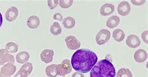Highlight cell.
<instances>
[{
	"instance_id": "8fae6325",
	"label": "cell",
	"mask_w": 148,
	"mask_h": 77,
	"mask_svg": "<svg viewBox=\"0 0 148 77\" xmlns=\"http://www.w3.org/2000/svg\"><path fill=\"white\" fill-rule=\"evenodd\" d=\"M126 43L129 47L136 48L141 45V41L138 36L134 34H131L127 37Z\"/></svg>"
},
{
	"instance_id": "6da1fadb",
	"label": "cell",
	"mask_w": 148,
	"mask_h": 77,
	"mask_svg": "<svg viewBox=\"0 0 148 77\" xmlns=\"http://www.w3.org/2000/svg\"><path fill=\"white\" fill-rule=\"evenodd\" d=\"M98 62L96 53L90 49H81L73 53L71 64L72 67L77 72L86 74L91 71Z\"/></svg>"
},
{
	"instance_id": "7c38bea8",
	"label": "cell",
	"mask_w": 148,
	"mask_h": 77,
	"mask_svg": "<svg viewBox=\"0 0 148 77\" xmlns=\"http://www.w3.org/2000/svg\"><path fill=\"white\" fill-rule=\"evenodd\" d=\"M115 7L111 3H105L100 8V14L103 16H107L114 13Z\"/></svg>"
},
{
	"instance_id": "2e32d148",
	"label": "cell",
	"mask_w": 148,
	"mask_h": 77,
	"mask_svg": "<svg viewBox=\"0 0 148 77\" xmlns=\"http://www.w3.org/2000/svg\"><path fill=\"white\" fill-rule=\"evenodd\" d=\"M120 22V19L118 16H112L110 18H109L106 21V26L109 28L113 29L116 27L118 26Z\"/></svg>"
},
{
	"instance_id": "e0dca14e",
	"label": "cell",
	"mask_w": 148,
	"mask_h": 77,
	"mask_svg": "<svg viewBox=\"0 0 148 77\" xmlns=\"http://www.w3.org/2000/svg\"><path fill=\"white\" fill-rule=\"evenodd\" d=\"M63 27L66 29H72L76 25V20L75 18L71 16H68L62 21Z\"/></svg>"
},
{
	"instance_id": "30bf717a",
	"label": "cell",
	"mask_w": 148,
	"mask_h": 77,
	"mask_svg": "<svg viewBox=\"0 0 148 77\" xmlns=\"http://www.w3.org/2000/svg\"><path fill=\"white\" fill-rule=\"evenodd\" d=\"M54 51L51 49H45L42 51L40 54L41 60L45 63H49L51 62L53 60Z\"/></svg>"
},
{
	"instance_id": "7402d4cb",
	"label": "cell",
	"mask_w": 148,
	"mask_h": 77,
	"mask_svg": "<svg viewBox=\"0 0 148 77\" xmlns=\"http://www.w3.org/2000/svg\"><path fill=\"white\" fill-rule=\"evenodd\" d=\"M5 50L7 52L10 53H16L18 50V46L15 42H10L6 44L5 46Z\"/></svg>"
},
{
	"instance_id": "3957f363",
	"label": "cell",
	"mask_w": 148,
	"mask_h": 77,
	"mask_svg": "<svg viewBox=\"0 0 148 77\" xmlns=\"http://www.w3.org/2000/svg\"><path fill=\"white\" fill-rule=\"evenodd\" d=\"M58 75L61 76H65L72 71V66L69 60L64 59L60 64L56 65Z\"/></svg>"
},
{
	"instance_id": "cb8c5ba5",
	"label": "cell",
	"mask_w": 148,
	"mask_h": 77,
	"mask_svg": "<svg viewBox=\"0 0 148 77\" xmlns=\"http://www.w3.org/2000/svg\"><path fill=\"white\" fill-rule=\"evenodd\" d=\"M33 64L32 63L26 62V63H24V65H23L20 68L26 71L27 73H28V75H30L31 73H32L33 71Z\"/></svg>"
},
{
	"instance_id": "7a4b0ae2",
	"label": "cell",
	"mask_w": 148,
	"mask_h": 77,
	"mask_svg": "<svg viewBox=\"0 0 148 77\" xmlns=\"http://www.w3.org/2000/svg\"><path fill=\"white\" fill-rule=\"evenodd\" d=\"M116 68L108 59H103L97 62L90 72V77H115Z\"/></svg>"
},
{
	"instance_id": "ba28073f",
	"label": "cell",
	"mask_w": 148,
	"mask_h": 77,
	"mask_svg": "<svg viewBox=\"0 0 148 77\" xmlns=\"http://www.w3.org/2000/svg\"><path fill=\"white\" fill-rule=\"evenodd\" d=\"M118 12L122 16H126L131 12V6L127 1H121L118 6Z\"/></svg>"
},
{
	"instance_id": "603a6c76",
	"label": "cell",
	"mask_w": 148,
	"mask_h": 77,
	"mask_svg": "<svg viewBox=\"0 0 148 77\" xmlns=\"http://www.w3.org/2000/svg\"><path fill=\"white\" fill-rule=\"evenodd\" d=\"M73 3V0H60L59 5L62 8L67 9L71 7Z\"/></svg>"
},
{
	"instance_id": "83f0119b",
	"label": "cell",
	"mask_w": 148,
	"mask_h": 77,
	"mask_svg": "<svg viewBox=\"0 0 148 77\" xmlns=\"http://www.w3.org/2000/svg\"><path fill=\"white\" fill-rule=\"evenodd\" d=\"M147 36H148V30H145L144 31L142 34H141V37L142 39L143 40L144 42H145L146 44H148V38H147Z\"/></svg>"
},
{
	"instance_id": "1f68e13d",
	"label": "cell",
	"mask_w": 148,
	"mask_h": 77,
	"mask_svg": "<svg viewBox=\"0 0 148 77\" xmlns=\"http://www.w3.org/2000/svg\"><path fill=\"white\" fill-rule=\"evenodd\" d=\"M0 77H7V76H4V75H3L2 74H1V73L0 72Z\"/></svg>"
},
{
	"instance_id": "ac0fdd59",
	"label": "cell",
	"mask_w": 148,
	"mask_h": 77,
	"mask_svg": "<svg viewBox=\"0 0 148 77\" xmlns=\"http://www.w3.org/2000/svg\"><path fill=\"white\" fill-rule=\"evenodd\" d=\"M112 37L116 42H122L125 38V33L122 29H116L112 32Z\"/></svg>"
},
{
	"instance_id": "4316f807",
	"label": "cell",
	"mask_w": 148,
	"mask_h": 77,
	"mask_svg": "<svg viewBox=\"0 0 148 77\" xmlns=\"http://www.w3.org/2000/svg\"><path fill=\"white\" fill-rule=\"evenodd\" d=\"M131 3L135 6H141L146 3V0H131Z\"/></svg>"
},
{
	"instance_id": "d4e9b609",
	"label": "cell",
	"mask_w": 148,
	"mask_h": 77,
	"mask_svg": "<svg viewBox=\"0 0 148 77\" xmlns=\"http://www.w3.org/2000/svg\"><path fill=\"white\" fill-rule=\"evenodd\" d=\"M48 6L50 9H53L57 7L59 3L58 0H48L47 1Z\"/></svg>"
},
{
	"instance_id": "8992f818",
	"label": "cell",
	"mask_w": 148,
	"mask_h": 77,
	"mask_svg": "<svg viewBox=\"0 0 148 77\" xmlns=\"http://www.w3.org/2000/svg\"><path fill=\"white\" fill-rule=\"evenodd\" d=\"M14 57L13 55L7 52L5 49H0V65H4L6 62L14 63Z\"/></svg>"
},
{
	"instance_id": "4fadbf2b",
	"label": "cell",
	"mask_w": 148,
	"mask_h": 77,
	"mask_svg": "<svg viewBox=\"0 0 148 77\" xmlns=\"http://www.w3.org/2000/svg\"><path fill=\"white\" fill-rule=\"evenodd\" d=\"M147 58L146 51L143 49H139L136 51L134 54V59L136 62L143 63L145 61Z\"/></svg>"
},
{
	"instance_id": "52a82bcc",
	"label": "cell",
	"mask_w": 148,
	"mask_h": 77,
	"mask_svg": "<svg viewBox=\"0 0 148 77\" xmlns=\"http://www.w3.org/2000/svg\"><path fill=\"white\" fill-rule=\"evenodd\" d=\"M16 70V67L15 65L11 63H8L4 65L1 68L0 72L4 76L7 77H10L11 75H13Z\"/></svg>"
},
{
	"instance_id": "d6986e66",
	"label": "cell",
	"mask_w": 148,
	"mask_h": 77,
	"mask_svg": "<svg viewBox=\"0 0 148 77\" xmlns=\"http://www.w3.org/2000/svg\"><path fill=\"white\" fill-rule=\"evenodd\" d=\"M56 65V64H52L46 68L45 72L48 76L56 77L58 75Z\"/></svg>"
},
{
	"instance_id": "4dcf8cb0",
	"label": "cell",
	"mask_w": 148,
	"mask_h": 77,
	"mask_svg": "<svg viewBox=\"0 0 148 77\" xmlns=\"http://www.w3.org/2000/svg\"><path fill=\"white\" fill-rule=\"evenodd\" d=\"M2 24H3V16H2L1 13H0V28L1 27Z\"/></svg>"
},
{
	"instance_id": "44dd1931",
	"label": "cell",
	"mask_w": 148,
	"mask_h": 77,
	"mask_svg": "<svg viewBox=\"0 0 148 77\" xmlns=\"http://www.w3.org/2000/svg\"><path fill=\"white\" fill-rule=\"evenodd\" d=\"M116 77H132V74L129 68H121L118 70Z\"/></svg>"
},
{
	"instance_id": "f1b7e54d",
	"label": "cell",
	"mask_w": 148,
	"mask_h": 77,
	"mask_svg": "<svg viewBox=\"0 0 148 77\" xmlns=\"http://www.w3.org/2000/svg\"><path fill=\"white\" fill-rule=\"evenodd\" d=\"M53 19H54V20H58V21H63V16L61 13H55L53 15Z\"/></svg>"
},
{
	"instance_id": "277c9868",
	"label": "cell",
	"mask_w": 148,
	"mask_h": 77,
	"mask_svg": "<svg viewBox=\"0 0 148 77\" xmlns=\"http://www.w3.org/2000/svg\"><path fill=\"white\" fill-rule=\"evenodd\" d=\"M111 37V32L106 29H102L97 34L96 42L98 45H103L109 41Z\"/></svg>"
},
{
	"instance_id": "9c48e42d",
	"label": "cell",
	"mask_w": 148,
	"mask_h": 77,
	"mask_svg": "<svg viewBox=\"0 0 148 77\" xmlns=\"http://www.w3.org/2000/svg\"><path fill=\"white\" fill-rule=\"evenodd\" d=\"M18 16V9L15 6H11L7 9L5 18L8 22H13L17 18Z\"/></svg>"
},
{
	"instance_id": "5b68a950",
	"label": "cell",
	"mask_w": 148,
	"mask_h": 77,
	"mask_svg": "<svg viewBox=\"0 0 148 77\" xmlns=\"http://www.w3.org/2000/svg\"><path fill=\"white\" fill-rule=\"evenodd\" d=\"M65 42L67 47L70 50H77L81 46V42L77 38L73 36H68L65 38Z\"/></svg>"
},
{
	"instance_id": "d6a6232c",
	"label": "cell",
	"mask_w": 148,
	"mask_h": 77,
	"mask_svg": "<svg viewBox=\"0 0 148 77\" xmlns=\"http://www.w3.org/2000/svg\"><path fill=\"white\" fill-rule=\"evenodd\" d=\"M115 77H116V76H115Z\"/></svg>"
},
{
	"instance_id": "9a60e30c",
	"label": "cell",
	"mask_w": 148,
	"mask_h": 77,
	"mask_svg": "<svg viewBox=\"0 0 148 77\" xmlns=\"http://www.w3.org/2000/svg\"><path fill=\"white\" fill-rule=\"evenodd\" d=\"M30 58L29 53L26 51H22L19 52L16 55V60L19 63L24 64L26 62H28Z\"/></svg>"
},
{
	"instance_id": "484cf974",
	"label": "cell",
	"mask_w": 148,
	"mask_h": 77,
	"mask_svg": "<svg viewBox=\"0 0 148 77\" xmlns=\"http://www.w3.org/2000/svg\"><path fill=\"white\" fill-rule=\"evenodd\" d=\"M28 74L27 73L26 71H25L23 69H21L19 70L16 75H14L13 77H28Z\"/></svg>"
},
{
	"instance_id": "5bb4252c",
	"label": "cell",
	"mask_w": 148,
	"mask_h": 77,
	"mask_svg": "<svg viewBox=\"0 0 148 77\" xmlns=\"http://www.w3.org/2000/svg\"><path fill=\"white\" fill-rule=\"evenodd\" d=\"M40 25V19L37 16L33 15L27 19V26L30 29H36Z\"/></svg>"
},
{
	"instance_id": "f546056e",
	"label": "cell",
	"mask_w": 148,
	"mask_h": 77,
	"mask_svg": "<svg viewBox=\"0 0 148 77\" xmlns=\"http://www.w3.org/2000/svg\"><path fill=\"white\" fill-rule=\"evenodd\" d=\"M71 77H84V76L83 74H82V73L79 72H76L73 73Z\"/></svg>"
},
{
	"instance_id": "ffe728a7",
	"label": "cell",
	"mask_w": 148,
	"mask_h": 77,
	"mask_svg": "<svg viewBox=\"0 0 148 77\" xmlns=\"http://www.w3.org/2000/svg\"><path fill=\"white\" fill-rule=\"evenodd\" d=\"M50 32L54 36H58L62 32L61 26L59 23L57 22H54L53 24L51 26Z\"/></svg>"
}]
</instances>
